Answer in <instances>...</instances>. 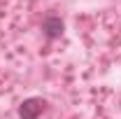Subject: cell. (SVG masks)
Masks as SVG:
<instances>
[{
    "mask_svg": "<svg viewBox=\"0 0 121 119\" xmlns=\"http://www.w3.org/2000/svg\"><path fill=\"white\" fill-rule=\"evenodd\" d=\"M44 107H47V103L42 101V98H28V101L21 103L19 114H21V119H37L42 112H44Z\"/></svg>",
    "mask_w": 121,
    "mask_h": 119,
    "instance_id": "1",
    "label": "cell"
},
{
    "mask_svg": "<svg viewBox=\"0 0 121 119\" xmlns=\"http://www.w3.org/2000/svg\"><path fill=\"white\" fill-rule=\"evenodd\" d=\"M42 30H44V35L49 37V40L60 37V33H63V21H60V16H56V14L44 16V21H42Z\"/></svg>",
    "mask_w": 121,
    "mask_h": 119,
    "instance_id": "2",
    "label": "cell"
}]
</instances>
